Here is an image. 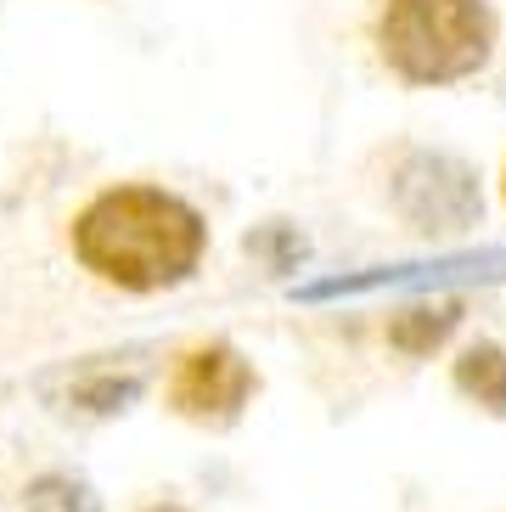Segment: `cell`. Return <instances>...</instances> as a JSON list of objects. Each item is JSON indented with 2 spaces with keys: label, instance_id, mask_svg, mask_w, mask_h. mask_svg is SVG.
<instances>
[{
  "label": "cell",
  "instance_id": "cell-1",
  "mask_svg": "<svg viewBox=\"0 0 506 512\" xmlns=\"http://www.w3.org/2000/svg\"><path fill=\"white\" fill-rule=\"evenodd\" d=\"M68 248L96 282L119 293H169L192 282L209 254V220L169 186H107L74 214Z\"/></svg>",
  "mask_w": 506,
  "mask_h": 512
},
{
  "label": "cell",
  "instance_id": "cell-2",
  "mask_svg": "<svg viewBox=\"0 0 506 512\" xmlns=\"http://www.w3.org/2000/svg\"><path fill=\"white\" fill-rule=\"evenodd\" d=\"M495 6L490 0H377V57L400 85L445 91L484 74L495 57Z\"/></svg>",
  "mask_w": 506,
  "mask_h": 512
},
{
  "label": "cell",
  "instance_id": "cell-3",
  "mask_svg": "<svg viewBox=\"0 0 506 512\" xmlns=\"http://www.w3.org/2000/svg\"><path fill=\"white\" fill-rule=\"evenodd\" d=\"M388 209L417 237H462L484 226V181L456 152L411 147L388 175Z\"/></svg>",
  "mask_w": 506,
  "mask_h": 512
},
{
  "label": "cell",
  "instance_id": "cell-4",
  "mask_svg": "<svg viewBox=\"0 0 506 512\" xmlns=\"http://www.w3.org/2000/svg\"><path fill=\"white\" fill-rule=\"evenodd\" d=\"M253 394H259L253 361L237 344L209 338V344H192L175 355L169 383H164V406L180 422H197V428H231L248 411Z\"/></svg>",
  "mask_w": 506,
  "mask_h": 512
},
{
  "label": "cell",
  "instance_id": "cell-5",
  "mask_svg": "<svg viewBox=\"0 0 506 512\" xmlns=\"http://www.w3.org/2000/svg\"><path fill=\"white\" fill-rule=\"evenodd\" d=\"M450 282H506V248H462V254L439 259H405V265H372V271H343L321 276V282L293 287L298 304H327V299H355V293H377V287H450Z\"/></svg>",
  "mask_w": 506,
  "mask_h": 512
},
{
  "label": "cell",
  "instance_id": "cell-6",
  "mask_svg": "<svg viewBox=\"0 0 506 512\" xmlns=\"http://www.w3.org/2000/svg\"><path fill=\"white\" fill-rule=\"evenodd\" d=\"M467 321V304L462 299H417L405 304V310H394L383 327L388 349L394 355H405V361H428L433 349H445L456 332H462Z\"/></svg>",
  "mask_w": 506,
  "mask_h": 512
},
{
  "label": "cell",
  "instance_id": "cell-7",
  "mask_svg": "<svg viewBox=\"0 0 506 512\" xmlns=\"http://www.w3.org/2000/svg\"><path fill=\"white\" fill-rule=\"evenodd\" d=\"M450 383L467 406H478L484 417H506V344L495 338H473V344L450 361Z\"/></svg>",
  "mask_w": 506,
  "mask_h": 512
},
{
  "label": "cell",
  "instance_id": "cell-8",
  "mask_svg": "<svg viewBox=\"0 0 506 512\" xmlns=\"http://www.w3.org/2000/svg\"><path fill=\"white\" fill-rule=\"evenodd\" d=\"M147 394V372H107V366H90L68 383V406L85 411V417H124Z\"/></svg>",
  "mask_w": 506,
  "mask_h": 512
},
{
  "label": "cell",
  "instance_id": "cell-9",
  "mask_svg": "<svg viewBox=\"0 0 506 512\" xmlns=\"http://www.w3.org/2000/svg\"><path fill=\"white\" fill-rule=\"evenodd\" d=\"M23 512H107L96 484L85 473H68V467H45L23 484Z\"/></svg>",
  "mask_w": 506,
  "mask_h": 512
},
{
  "label": "cell",
  "instance_id": "cell-10",
  "mask_svg": "<svg viewBox=\"0 0 506 512\" xmlns=\"http://www.w3.org/2000/svg\"><path fill=\"white\" fill-rule=\"evenodd\" d=\"M242 254L253 265H265L270 276H293L304 259H310V237L293 226V220H265V226H253L242 237Z\"/></svg>",
  "mask_w": 506,
  "mask_h": 512
},
{
  "label": "cell",
  "instance_id": "cell-11",
  "mask_svg": "<svg viewBox=\"0 0 506 512\" xmlns=\"http://www.w3.org/2000/svg\"><path fill=\"white\" fill-rule=\"evenodd\" d=\"M141 512H192V507H186V501H175V496H164V501H147Z\"/></svg>",
  "mask_w": 506,
  "mask_h": 512
},
{
  "label": "cell",
  "instance_id": "cell-12",
  "mask_svg": "<svg viewBox=\"0 0 506 512\" xmlns=\"http://www.w3.org/2000/svg\"><path fill=\"white\" fill-rule=\"evenodd\" d=\"M501 197H506V169H501Z\"/></svg>",
  "mask_w": 506,
  "mask_h": 512
}]
</instances>
